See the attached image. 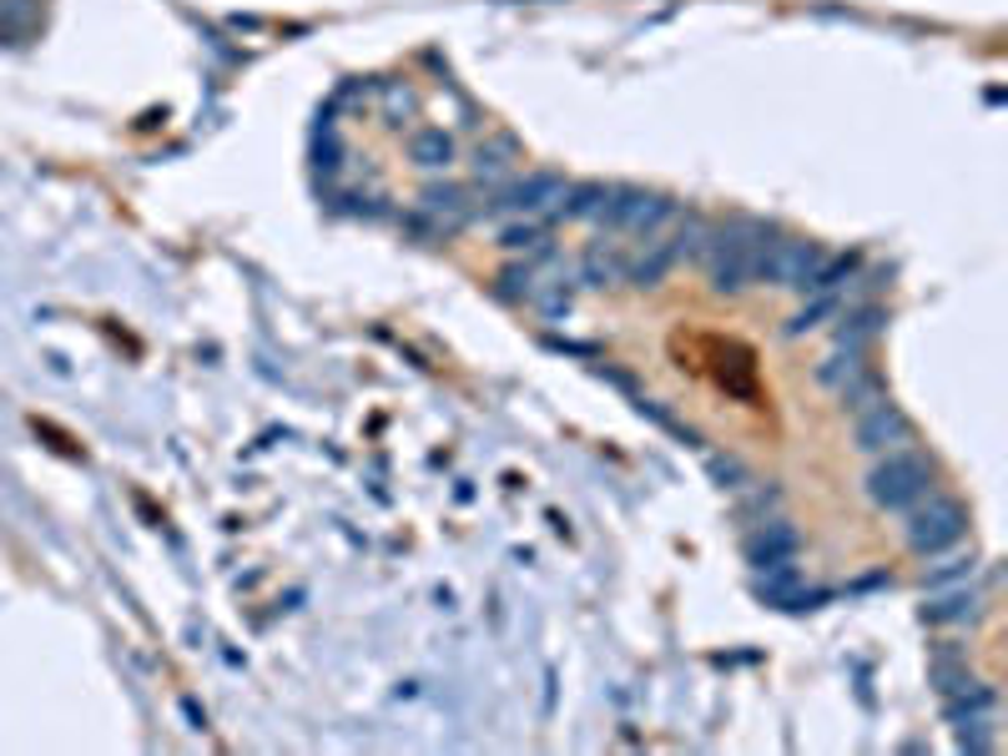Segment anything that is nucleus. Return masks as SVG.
<instances>
[{"label": "nucleus", "instance_id": "0eeeda50", "mask_svg": "<svg viewBox=\"0 0 1008 756\" xmlns=\"http://www.w3.org/2000/svg\"><path fill=\"white\" fill-rule=\"evenodd\" d=\"M974 615H978V591H968V585L938 591L933 605H923V621L933 625H958V621H974Z\"/></svg>", "mask_w": 1008, "mask_h": 756}, {"label": "nucleus", "instance_id": "f03ea898", "mask_svg": "<svg viewBox=\"0 0 1008 756\" xmlns=\"http://www.w3.org/2000/svg\"><path fill=\"white\" fill-rule=\"evenodd\" d=\"M964 530H968L964 504L928 490L908 510V530H903V535H908V545L918 550V555H938V550H954L958 540H964Z\"/></svg>", "mask_w": 1008, "mask_h": 756}, {"label": "nucleus", "instance_id": "9b49d317", "mask_svg": "<svg viewBox=\"0 0 1008 756\" xmlns=\"http://www.w3.org/2000/svg\"><path fill=\"white\" fill-rule=\"evenodd\" d=\"M414 157L424 167H444L454 157V142L444 132H424V137H414Z\"/></svg>", "mask_w": 1008, "mask_h": 756}, {"label": "nucleus", "instance_id": "7ed1b4c3", "mask_svg": "<svg viewBox=\"0 0 1008 756\" xmlns=\"http://www.w3.org/2000/svg\"><path fill=\"white\" fill-rule=\"evenodd\" d=\"M903 444H913V424L898 404L877 399V404L857 409V450L863 454H888V450H903Z\"/></svg>", "mask_w": 1008, "mask_h": 756}, {"label": "nucleus", "instance_id": "1a4fd4ad", "mask_svg": "<svg viewBox=\"0 0 1008 756\" xmlns=\"http://www.w3.org/2000/svg\"><path fill=\"white\" fill-rule=\"evenodd\" d=\"M938 555H943V560L933 565L928 575H923V581H928L933 591H954V585H968V581H974V571H978L974 555H948V550H938Z\"/></svg>", "mask_w": 1008, "mask_h": 756}, {"label": "nucleus", "instance_id": "20e7f679", "mask_svg": "<svg viewBox=\"0 0 1008 756\" xmlns=\"http://www.w3.org/2000/svg\"><path fill=\"white\" fill-rule=\"evenodd\" d=\"M756 595L767 605H782V611H817L827 601L823 591H812L802 581L797 560H782V565H767V571H756Z\"/></svg>", "mask_w": 1008, "mask_h": 756}, {"label": "nucleus", "instance_id": "39448f33", "mask_svg": "<svg viewBox=\"0 0 1008 756\" xmlns=\"http://www.w3.org/2000/svg\"><path fill=\"white\" fill-rule=\"evenodd\" d=\"M797 545H802V535L787 520H762L756 535L746 540V560H752L756 571H767V565H782V560H797Z\"/></svg>", "mask_w": 1008, "mask_h": 756}, {"label": "nucleus", "instance_id": "6e6552de", "mask_svg": "<svg viewBox=\"0 0 1008 756\" xmlns=\"http://www.w3.org/2000/svg\"><path fill=\"white\" fill-rule=\"evenodd\" d=\"M863 369H867V359H863L857 349H833L823 363H817V384H823V389H833V394H837V389H843V384H853V379H857Z\"/></svg>", "mask_w": 1008, "mask_h": 756}, {"label": "nucleus", "instance_id": "9d476101", "mask_svg": "<svg viewBox=\"0 0 1008 756\" xmlns=\"http://www.w3.org/2000/svg\"><path fill=\"white\" fill-rule=\"evenodd\" d=\"M968 666H958V656L954 651H938V656H933V686L943 691V696H954V691H964L968 686Z\"/></svg>", "mask_w": 1008, "mask_h": 756}, {"label": "nucleus", "instance_id": "423d86ee", "mask_svg": "<svg viewBox=\"0 0 1008 756\" xmlns=\"http://www.w3.org/2000/svg\"><path fill=\"white\" fill-rule=\"evenodd\" d=\"M883 323H888V313L877 303H863V308H853L843 319V329H837V349H857V353H867V343L883 333Z\"/></svg>", "mask_w": 1008, "mask_h": 756}, {"label": "nucleus", "instance_id": "f8f14e48", "mask_svg": "<svg viewBox=\"0 0 1008 756\" xmlns=\"http://www.w3.org/2000/svg\"><path fill=\"white\" fill-rule=\"evenodd\" d=\"M712 474L726 484V490H746V484H752V480H746V470H742L736 460H712Z\"/></svg>", "mask_w": 1008, "mask_h": 756}, {"label": "nucleus", "instance_id": "f257e3e1", "mask_svg": "<svg viewBox=\"0 0 1008 756\" xmlns=\"http://www.w3.org/2000/svg\"><path fill=\"white\" fill-rule=\"evenodd\" d=\"M928 490H933V470L918 450H908V444H903V450H888L873 464V474H867V500H873L877 510H893V515H898V510H913Z\"/></svg>", "mask_w": 1008, "mask_h": 756}]
</instances>
